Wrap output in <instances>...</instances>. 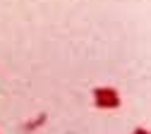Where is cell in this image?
Instances as JSON below:
<instances>
[{"mask_svg": "<svg viewBox=\"0 0 151 134\" xmlns=\"http://www.w3.org/2000/svg\"><path fill=\"white\" fill-rule=\"evenodd\" d=\"M93 105L101 108V110H113V108H120V96H113V98H93Z\"/></svg>", "mask_w": 151, "mask_h": 134, "instance_id": "obj_1", "label": "cell"}, {"mask_svg": "<svg viewBox=\"0 0 151 134\" xmlns=\"http://www.w3.org/2000/svg\"><path fill=\"white\" fill-rule=\"evenodd\" d=\"M46 120H48V115H46V113H39L34 120H29V122L24 125V132H34V129L43 127V125H46Z\"/></svg>", "mask_w": 151, "mask_h": 134, "instance_id": "obj_2", "label": "cell"}, {"mask_svg": "<svg viewBox=\"0 0 151 134\" xmlns=\"http://www.w3.org/2000/svg\"><path fill=\"white\" fill-rule=\"evenodd\" d=\"M113 96H118V91L113 86H96L93 89V98H113Z\"/></svg>", "mask_w": 151, "mask_h": 134, "instance_id": "obj_3", "label": "cell"}, {"mask_svg": "<svg viewBox=\"0 0 151 134\" xmlns=\"http://www.w3.org/2000/svg\"><path fill=\"white\" fill-rule=\"evenodd\" d=\"M132 134H149V129H146V127H137Z\"/></svg>", "mask_w": 151, "mask_h": 134, "instance_id": "obj_4", "label": "cell"}]
</instances>
